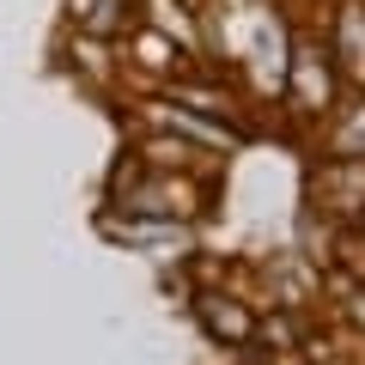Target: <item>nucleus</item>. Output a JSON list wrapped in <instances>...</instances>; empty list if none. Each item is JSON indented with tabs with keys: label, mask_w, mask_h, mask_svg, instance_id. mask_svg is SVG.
<instances>
[{
	"label": "nucleus",
	"mask_w": 365,
	"mask_h": 365,
	"mask_svg": "<svg viewBox=\"0 0 365 365\" xmlns=\"http://www.w3.org/2000/svg\"><path fill=\"white\" fill-rule=\"evenodd\" d=\"M207 317H213V335H225V341H244L250 335V317L232 311V304H207Z\"/></svg>",
	"instance_id": "1"
},
{
	"label": "nucleus",
	"mask_w": 365,
	"mask_h": 365,
	"mask_svg": "<svg viewBox=\"0 0 365 365\" xmlns=\"http://www.w3.org/2000/svg\"><path fill=\"white\" fill-rule=\"evenodd\" d=\"M341 146H347V153L359 146V153H365V110H359V116L347 122V128H341Z\"/></svg>",
	"instance_id": "2"
}]
</instances>
